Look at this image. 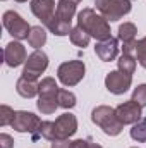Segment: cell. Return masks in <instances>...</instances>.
Here are the masks:
<instances>
[{"instance_id": "cell-1", "label": "cell", "mask_w": 146, "mask_h": 148, "mask_svg": "<svg viewBox=\"0 0 146 148\" xmlns=\"http://www.w3.org/2000/svg\"><path fill=\"white\" fill-rule=\"evenodd\" d=\"M77 26L83 28L88 35L98 41H103L110 38V24L108 21L102 16L96 14L93 9L86 7L77 14Z\"/></svg>"}, {"instance_id": "cell-2", "label": "cell", "mask_w": 146, "mask_h": 148, "mask_svg": "<svg viewBox=\"0 0 146 148\" xmlns=\"http://www.w3.org/2000/svg\"><path fill=\"white\" fill-rule=\"evenodd\" d=\"M91 121L108 136H117L122 133L124 124L119 121L115 109H112L108 105H98L91 112Z\"/></svg>"}, {"instance_id": "cell-3", "label": "cell", "mask_w": 146, "mask_h": 148, "mask_svg": "<svg viewBox=\"0 0 146 148\" xmlns=\"http://www.w3.org/2000/svg\"><path fill=\"white\" fill-rule=\"evenodd\" d=\"M95 5L100 10V14L110 23L122 19L132 9L131 0H95Z\"/></svg>"}, {"instance_id": "cell-4", "label": "cell", "mask_w": 146, "mask_h": 148, "mask_svg": "<svg viewBox=\"0 0 146 148\" xmlns=\"http://www.w3.org/2000/svg\"><path fill=\"white\" fill-rule=\"evenodd\" d=\"M86 73V66L83 60H69L62 62L57 69V77L64 86H76Z\"/></svg>"}, {"instance_id": "cell-5", "label": "cell", "mask_w": 146, "mask_h": 148, "mask_svg": "<svg viewBox=\"0 0 146 148\" xmlns=\"http://www.w3.org/2000/svg\"><path fill=\"white\" fill-rule=\"evenodd\" d=\"M3 21V28L9 31V35H12L14 40L21 41V40H28L29 36V31H31V26L16 12V10H7L2 17Z\"/></svg>"}, {"instance_id": "cell-6", "label": "cell", "mask_w": 146, "mask_h": 148, "mask_svg": "<svg viewBox=\"0 0 146 148\" xmlns=\"http://www.w3.org/2000/svg\"><path fill=\"white\" fill-rule=\"evenodd\" d=\"M40 117L35 115L33 112H26V110H17L14 115V121H12V129L17 131V133H29L33 136V140H38V129H40Z\"/></svg>"}, {"instance_id": "cell-7", "label": "cell", "mask_w": 146, "mask_h": 148, "mask_svg": "<svg viewBox=\"0 0 146 148\" xmlns=\"http://www.w3.org/2000/svg\"><path fill=\"white\" fill-rule=\"evenodd\" d=\"M46 67H48V57H46V53L43 50H35L31 55H28V60L24 62L23 77L36 81L38 77L46 71Z\"/></svg>"}, {"instance_id": "cell-8", "label": "cell", "mask_w": 146, "mask_h": 148, "mask_svg": "<svg viewBox=\"0 0 146 148\" xmlns=\"http://www.w3.org/2000/svg\"><path fill=\"white\" fill-rule=\"evenodd\" d=\"M132 84V76L131 74H126L122 71H110L105 77V86L110 93L113 95H124Z\"/></svg>"}, {"instance_id": "cell-9", "label": "cell", "mask_w": 146, "mask_h": 148, "mask_svg": "<svg viewBox=\"0 0 146 148\" xmlns=\"http://www.w3.org/2000/svg\"><path fill=\"white\" fill-rule=\"evenodd\" d=\"M3 60L9 67H19L21 64H24L28 60V53H26V48L21 41H10L5 45V50H3Z\"/></svg>"}, {"instance_id": "cell-10", "label": "cell", "mask_w": 146, "mask_h": 148, "mask_svg": "<svg viewBox=\"0 0 146 148\" xmlns=\"http://www.w3.org/2000/svg\"><path fill=\"white\" fill-rule=\"evenodd\" d=\"M141 105L139 103H136L134 100H127V102H124V103H120L115 112H117V117H119V121L126 126V124H136V122H139L141 121Z\"/></svg>"}, {"instance_id": "cell-11", "label": "cell", "mask_w": 146, "mask_h": 148, "mask_svg": "<svg viewBox=\"0 0 146 148\" xmlns=\"http://www.w3.org/2000/svg\"><path fill=\"white\" fill-rule=\"evenodd\" d=\"M55 127H57V140H69L77 131V119L76 115L65 112L55 119Z\"/></svg>"}, {"instance_id": "cell-12", "label": "cell", "mask_w": 146, "mask_h": 148, "mask_svg": "<svg viewBox=\"0 0 146 148\" xmlns=\"http://www.w3.org/2000/svg\"><path fill=\"white\" fill-rule=\"evenodd\" d=\"M29 7H31V12L36 16L45 26L55 16V10H57L55 9V0H31Z\"/></svg>"}, {"instance_id": "cell-13", "label": "cell", "mask_w": 146, "mask_h": 148, "mask_svg": "<svg viewBox=\"0 0 146 148\" xmlns=\"http://www.w3.org/2000/svg\"><path fill=\"white\" fill-rule=\"evenodd\" d=\"M95 53L98 55L100 60L103 62H112L117 53H119V43H117V38L110 36L103 41H98L96 47H95Z\"/></svg>"}, {"instance_id": "cell-14", "label": "cell", "mask_w": 146, "mask_h": 148, "mask_svg": "<svg viewBox=\"0 0 146 148\" xmlns=\"http://www.w3.org/2000/svg\"><path fill=\"white\" fill-rule=\"evenodd\" d=\"M38 86H40V83H36L35 79H28V77L21 76L16 83V91L23 98H33L38 95Z\"/></svg>"}, {"instance_id": "cell-15", "label": "cell", "mask_w": 146, "mask_h": 148, "mask_svg": "<svg viewBox=\"0 0 146 148\" xmlns=\"http://www.w3.org/2000/svg\"><path fill=\"white\" fill-rule=\"evenodd\" d=\"M59 84L53 77H43L38 86V95L41 98H57L59 95Z\"/></svg>"}, {"instance_id": "cell-16", "label": "cell", "mask_w": 146, "mask_h": 148, "mask_svg": "<svg viewBox=\"0 0 146 148\" xmlns=\"http://www.w3.org/2000/svg\"><path fill=\"white\" fill-rule=\"evenodd\" d=\"M46 28H48V31H50V33H53L55 36H67V35H71V31H72L71 23L62 21V19H60V17H57V16H53V17L48 21Z\"/></svg>"}, {"instance_id": "cell-17", "label": "cell", "mask_w": 146, "mask_h": 148, "mask_svg": "<svg viewBox=\"0 0 146 148\" xmlns=\"http://www.w3.org/2000/svg\"><path fill=\"white\" fill-rule=\"evenodd\" d=\"M76 7H77V3L72 2V0H59V3H57V10H55V16L60 17L62 21L71 23L72 17L76 16Z\"/></svg>"}, {"instance_id": "cell-18", "label": "cell", "mask_w": 146, "mask_h": 148, "mask_svg": "<svg viewBox=\"0 0 146 148\" xmlns=\"http://www.w3.org/2000/svg\"><path fill=\"white\" fill-rule=\"evenodd\" d=\"M28 43L40 50L45 43H46V31L43 26H31V31H29V36H28Z\"/></svg>"}, {"instance_id": "cell-19", "label": "cell", "mask_w": 146, "mask_h": 148, "mask_svg": "<svg viewBox=\"0 0 146 148\" xmlns=\"http://www.w3.org/2000/svg\"><path fill=\"white\" fill-rule=\"evenodd\" d=\"M69 38H71L72 45L79 47V48L88 47V45H89V40H91V36H89L83 28H79V26H74L72 31H71V35H69Z\"/></svg>"}, {"instance_id": "cell-20", "label": "cell", "mask_w": 146, "mask_h": 148, "mask_svg": "<svg viewBox=\"0 0 146 148\" xmlns=\"http://www.w3.org/2000/svg\"><path fill=\"white\" fill-rule=\"evenodd\" d=\"M117 66H119V71L126 74H134L136 71V57L134 55H129V53H122L117 60Z\"/></svg>"}, {"instance_id": "cell-21", "label": "cell", "mask_w": 146, "mask_h": 148, "mask_svg": "<svg viewBox=\"0 0 146 148\" xmlns=\"http://www.w3.org/2000/svg\"><path fill=\"white\" fill-rule=\"evenodd\" d=\"M136 33H138V29H136V26L132 23H124V24L119 26V40L122 43L134 41L136 40Z\"/></svg>"}, {"instance_id": "cell-22", "label": "cell", "mask_w": 146, "mask_h": 148, "mask_svg": "<svg viewBox=\"0 0 146 148\" xmlns=\"http://www.w3.org/2000/svg\"><path fill=\"white\" fill-rule=\"evenodd\" d=\"M38 136L48 140V141H55L57 140V127H55V122L52 121H43L40 124V129H38Z\"/></svg>"}, {"instance_id": "cell-23", "label": "cell", "mask_w": 146, "mask_h": 148, "mask_svg": "<svg viewBox=\"0 0 146 148\" xmlns=\"http://www.w3.org/2000/svg\"><path fill=\"white\" fill-rule=\"evenodd\" d=\"M57 102H59V107L62 109H72L76 107V95L69 90H59Z\"/></svg>"}, {"instance_id": "cell-24", "label": "cell", "mask_w": 146, "mask_h": 148, "mask_svg": "<svg viewBox=\"0 0 146 148\" xmlns=\"http://www.w3.org/2000/svg\"><path fill=\"white\" fill-rule=\"evenodd\" d=\"M36 107H38V110L41 112V114L50 115V114H53V112L57 110L59 102H57V98H41V97H40Z\"/></svg>"}, {"instance_id": "cell-25", "label": "cell", "mask_w": 146, "mask_h": 148, "mask_svg": "<svg viewBox=\"0 0 146 148\" xmlns=\"http://www.w3.org/2000/svg\"><path fill=\"white\" fill-rule=\"evenodd\" d=\"M131 138H132L134 141H138V143H145L146 141V119L136 122V124H132Z\"/></svg>"}, {"instance_id": "cell-26", "label": "cell", "mask_w": 146, "mask_h": 148, "mask_svg": "<svg viewBox=\"0 0 146 148\" xmlns=\"http://www.w3.org/2000/svg\"><path fill=\"white\" fill-rule=\"evenodd\" d=\"M14 115H16V112L9 105H2L0 107V126H10L14 121Z\"/></svg>"}, {"instance_id": "cell-27", "label": "cell", "mask_w": 146, "mask_h": 148, "mask_svg": "<svg viewBox=\"0 0 146 148\" xmlns=\"http://www.w3.org/2000/svg\"><path fill=\"white\" fill-rule=\"evenodd\" d=\"M136 59L138 62L146 69V36L138 40V47H136Z\"/></svg>"}, {"instance_id": "cell-28", "label": "cell", "mask_w": 146, "mask_h": 148, "mask_svg": "<svg viewBox=\"0 0 146 148\" xmlns=\"http://www.w3.org/2000/svg\"><path fill=\"white\" fill-rule=\"evenodd\" d=\"M131 100H134V102L139 103L141 107H146V84H139L138 88H134Z\"/></svg>"}, {"instance_id": "cell-29", "label": "cell", "mask_w": 146, "mask_h": 148, "mask_svg": "<svg viewBox=\"0 0 146 148\" xmlns=\"http://www.w3.org/2000/svg\"><path fill=\"white\" fill-rule=\"evenodd\" d=\"M0 147L2 148H12L14 147V140H12V136L2 133V134H0Z\"/></svg>"}, {"instance_id": "cell-30", "label": "cell", "mask_w": 146, "mask_h": 148, "mask_svg": "<svg viewBox=\"0 0 146 148\" xmlns=\"http://www.w3.org/2000/svg\"><path fill=\"white\" fill-rule=\"evenodd\" d=\"M136 47H138V41H129V43H124L122 47V53H129V55H134L136 53Z\"/></svg>"}, {"instance_id": "cell-31", "label": "cell", "mask_w": 146, "mask_h": 148, "mask_svg": "<svg viewBox=\"0 0 146 148\" xmlns=\"http://www.w3.org/2000/svg\"><path fill=\"white\" fill-rule=\"evenodd\" d=\"M52 148H72V141H69V140H55V141H52Z\"/></svg>"}, {"instance_id": "cell-32", "label": "cell", "mask_w": 146, "mask_h": 148, "mask_svg": "<svg viewBox=\"0 0 146 148\" xmlns=\"http://www.w3.org/2000/svg\"><path fill=\"white\" fill-rule=\"evenodd\" d=\"M88 140H76L72 141V148H88Z\"/></svg>"}, {"instance_id": "cell-33", "label": "cell", "mask_w": 146, "mask_h": 148, "mask_svg": "<svg viewBox=\"0 0 146 148\" xmlns=\"http://www.w3.org/2000/svg\"><path fill=\"white\" fill-rule=\"evenodd\" d=\"M88 148H103L102 145H98V143H93V141H89L88 143Z\"/></svg>"}, {"instance_id": "cell-34", "label": "cell", "mask_w": 146, "mask_h": 148, "mask_svg": "<svg viewBox=\"0 0 146 148\" xmlns=\"http://www.w3.org/2000/svg\"><path fill=\"white\" fill-rule=\"evenodd\" d=\"M72 2H76V3H81V2H83V0H72Z\"/></svg>"}, {"instance_id": "cell-35", "label": "cell", "mask_w": 146, "mask_h": 148, "mask_svg": "<svg viewBox=\"0 0 146 148\" xmlns=\"http://www.w3.org/2000/svg\"><path fill=\"white\" fill-rule=\"evenodd\" d=\"M16 2H21V3H23V2H26V0H16Z\"/></svg>"}, {"instance_id": "cell-36", "label": "cell", "mask_w": 146, "mask_h": 148, "mask_svg": "<svg viewBox=\"0 0 146 148\" xmlns=\"http://www.w3.org/2000/svg\"><path fill=\"white\" fill-rule=\"evenodd\" d=\"M132 148H138V147H132Z\"/></svg>"}]
</instances>
